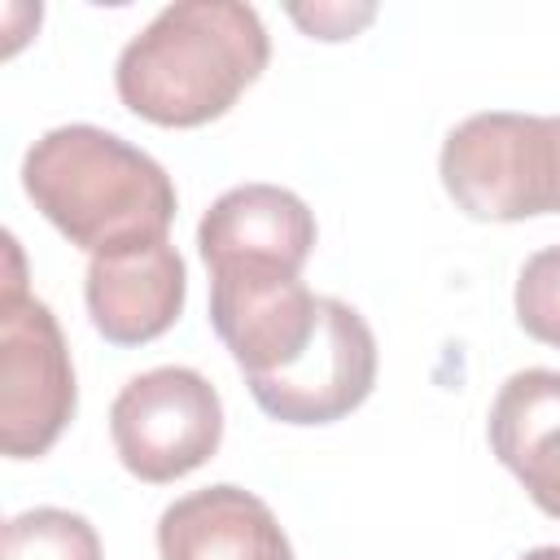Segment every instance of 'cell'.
I'll list each match as a JSON object with an SVG mask.
<instances>
[{
	"instance_id": "5bb4252c",
	"label": "cell",
	"mask_w": 560,
	"mask_h": 560,
	"mask_svg": "<svg viewBox=\"0 0 560 560\" xmlns=\"http://www.w3.org/2000/svg\"><path fill=\"white\" fill-rule=\"evenodd\" d=\"M521 560H560V547H534V551H525Z\"/></svg>"
},
{
	"instance_id": "5b68a950",
	"label": "cell",
	"mask_w": 560,
	"mask_h": 560,
	"mask_svg": "<svg viewBox=\"0 0 560 560\" xmlns=\"http://www.w3.org/2000/svg\"><path fill=\"white\" fill-rule=\"evenodd\" d=\"M118 464L144 486H166L214 459L223 442V398L197 368H149L109 407Z\"/></svg>"
},
{
	"instance_id": "8fae6325",
	"label": "cell",
	"mask_w": 560,
	"mask_h": 560,
	"mask_svg": "<svg viewBox=\"0 0 560 560\" xmlns=\"http://www.w3.org/2000/svg\"><path fill=\"white\" fill-rule=\"evenodd\" d=\"M4 560H101V534L70 508H26L4 521Z\"/></svg>"
},
{
	"instance_id": "30bf717a",
	"label": "cell",
	"mask_w": 560,
	"mask_h": 560,
	"mask_svg": "<svg viewBox=\"0 0 560 560\" xmlns=\"http://www.w3.org/2000/svg\"><path fill=\"white\" fill-rule=\"evenodd\" d=\"M486 438L494 459L525 486L534 508L560 521V372H512L490 402Z\"/></svg>"
},
{
	"instance_id": "8992f818",
	"label": "cell",
	"mask_w": 560,
	"mask_h": 560,
	"mask_svg": "<svg viewBox=\"0 0 560 560\" xmlns=\"http://www.w3.org/2000/svg\"><path fill=\"white\" fill-rule=\"evenodd\" d=\"M376 385V337L368 319L341 302L324 298V319L315 341L280 376L249 385L254 402L280 424H332L368 402Z\"/></svg>"
},
{
	"instance_id": "ba28073f",
	"label": "cell",
	"mask_w": 560,
	"mask_h": 560,
	"mask_svg": "<svg viewBox=\"0 0 560 560\" xmlns=\"http://www.w3.org/2000/svg\"><path fill=\"white\" fill-rule=\"evenodd\" d=\"M197 249L206 271L271 267L302 276L315 249V214L280 184H236L201 214Z\"/></svg>"
},
{
	"instance_id": "4fadbf2b",
	"label": "cell",
	"mask_w": 560,
	"mask_h": 560,
	"mask_svg": "<svg viewBox=\"0 0 560 560\" xmlns=\"http://www.w3.org/2000/svg\"><path fill=\"white\" fill-rule=\"evenodd\" d=\"M289 18L311 39H350V35H359V26H368L376 18V9L372 4H315V9L293 4Z\"/></svg>"
},
{
	"instance_id": "7a4b0ae2",
	"label": "cell",
	"mask_w": 560,
	"mask_h": 560,
	"mask_svg": "<svg viewBox=\"0 0 560 560\" xmlns=\"http://www.w3.org/2000/svg\"><path fill=\"white\" fill-rule=\"evenodd\" d=\"M22 188L88 258L162 241L175 219V184L162 162L92 122L44 131L22 158Z\"/></svg>"
},
{
	"instance_id": "277c9868",
	"label": "cell",
	"mask_w": 560,
	"mask_h": 560,
	"mask_svg": "<svg viewBox=\"0 0 560 560\" xmlns=\"http://www.w3.org/2000/svg\"><path fill=\"white\" fill-rule=\"evenodd\" d=\"M0 284V451L9 459H39L66 433L79 407L70 346L57 315L26 289L18 236L4 232Z\"/></svg>"
},
{
	"instance_id": "9c48e42d",
	"label": "cell",
	"mask_w": 560,
	"mask_h": 560,
	"mask_svg": "<svg viewBox=\"0 0 560 560\" xmlns=\"http://www.w3.org/2000/svg\"><path fill=\"white\" fill-rule=\"evenodd\" d=\"M162 560H293L276 512L245 486L219 481L175 499L158 516Z\"/></svg>"
},
{
	"instance_id": "7c38bea8",
	"label": "cell",
	"mask_w": 560,
	"mask_h": 560,
	"mask_svg": "<svg viewBox=\"0 0 560 560\" xmlns=\"http://www.w3.org/2000/svg\"><path fill=\"white\" fill-rule=\"evenodd\" d=\"M512 306H516V324L534 341L560 350V245H547L525 258Z\"/></svg>"
},
{
	"instance_id": "6da1fadb",
	"label": "cell",
	"mask_w": 560,
	"mask_h": 560,
	"mask_svg": "<svg viewBox=\"0 0 560 560\" xmlns=\"http://www.w3.org/2000/svg\"><path fill=\"white\" fill-rule=\"evenodd\" d=\"M267 57L271 39L258 9L241 0H179L127 39L114 88L153 127H206L258 83Z\"/></svg>"
},
{
	"instance_id": "3957f363",
	"label": "cell",
	"mask_w": 560,
	"mask_h": 560,
	"mask_svg": "<svg viewBox=\"0 0 560 560\" xmlns=\"http://www.w3.org/2000/svg\"><path fill=\"white\" fill-rule=\"evenodd\" d=\"M438 175L446 197L481 223L560 214V114H472L442 140Z\"/></svg>"
},
{
	"instance_id": "52a82bcc",
	"label": "cell",
	"mask_w": 560,
	"mask_h": 560,
	"mask_svg": "<svg viewBox=\"0 0 560 560\" xmlns=\"http://www.w3.org/2000/svg\"><path fill=\"white\" fill-rule=\"evenodd\" d=\"M188 298V271L171 236L122 245L88 258L83 302L92 328L114 346H144L162 337Z\"/></svg>"
}]
</instances>
